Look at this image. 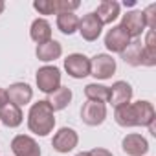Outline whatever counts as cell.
<instances>
[{
  "label": "cell",
  "instance_id": "1",
  "mask_svg": "<svg viewBox=\"0 0 156 156\" xmlns=\"http://www.w3.org/2000/svg\"><path fill=\"white\" fill-rule=\"evenodd\" d=\"M156 112L152 103L149 101H136L127 103L116 108L114 119L121 127H151L154 123Z\"/></svg>",
  "mask_w": 156,
  "mask_h": 156
},
{
  "label": "cell",
  "instance_id": "2",
  "mask_svg": "<svg viewBox=\"0 0 156 156\" xmlns=\"http://www.w3.org/2000/svg\"><path fill=\"white\" fill-rule=\"evenodd\" d=\"M28 127L37 136H48L53 130L55 116H53V108L50 107V103L46 99L31 105L30 114H28Z\"/></svg>",
  "mask_w": 156,
  "mask_h": 156
},
{
  "label": "cell",
  "instance_id": "3",
  "mask_svg": "<svg viewBox=\"0 0 156 156\" xmlns=\"http://www.w3.org/2000/svg\"><path fill=\"white\" fill-rule=\"evenodd\" d=\"M35 81H37L39 90L50 96L51 92H55L61 87V70L55 66H42L37 72Z\"/></svg>",
  "mask_w": 156,
  "mask_h": 156
},
{
  "label": "cell",
  "instance_id": "4",
  "mask_svg": "<svg viewBox=\"0 0 156 156\" xmlns=\"http://www.w3.org/2000/svg\"><path fill=\"white\" fill-rule=\"evenodd\" d=\"M116 72V61L107 53H98L90 59V75L96 79H110Z\"/></svg>",
  "mask_w": 156,
  "mask_h": 156
},
{
  "label": "cell",
  "instance_id": "5",
  "mask_svg": "<svg viewBox=\"0 0 156 156\" xmlns=\"http://www.w3.org/2000/svg\"><path fill=\"white\" fill-rule=\"evenodd\" d=\"M64 70L73 79H83L90 75V59L83 53H72L64 59Z\"/></svg>",
  "mask_w": 156,
  "mask_h": 156
},
{
  "label": "cell",
  "instance_id": "6",
  "mask_svg": "<svg viewBox=\"0 0 156 156\" xmlns=\"http://www.w3.org/2000/svg\"><path fill=\"white\" fill-rule=\"evenodd\" d=\"M77 141H79V136L73 129H68V127H62L55 132L53 140H51V147L61 152V154H66L70 151H73L77 147Z\"/></svg>",
  "mask_w": 156,
  "mask_h": 156
},
{
  "label": "cell",
  "instance_id": "7",
  "mask_svg": "<svg viewBox=\"0 0 156 156\" xmlns=\"http://www.w3.org/2000/svg\"><path fill=\"white\" fill-rule=\"evenodd\" d=\"M107 118V107L105 103H98V101H87L81 108V119L90 125V127H98L105 121Z\"/></svg>",
  "mask_w": 156,
  "mask_h": 156
},
{
  "label": "cell",
  "instance_id": "8",
  "mask_svg": "<svg viewBox=\"0 0 156 156\" xmlns=\"http://www.w3.org/2000/svg\"><path fill=\"white\" fill-rule=\"evenodd\" d=\"M125 31H127V35L132 39H138L143 31H145V28H147V24H145V17H143V11H129L127 15H123V19H121V24H119Z\"/></svg>",
  "mask_w": 156,
  "mask_h": 156
},
{
  "label": "cell",
  "instance_id": "9",
  "mask_svg": "<svg viewBox=\"0 0 156 156\" xmlns=\"http://www.w3.org/2000/svg\"><path fill=\"white\" fill-rule=\"evenodd\" d=\"M11 151L15 156H41V147L31 136L19 134L11 140Z\"/></svg>",
  "mask_w": 156,
  "mask_h": 156
},
{
  "label": "cell",
  "instance_id": "10",
  "mask_svg": "<svg viewBox=\"0 0 156 156\" xmlns=\"http://www.w3.org/2000/svg\"><path fill=\"white\" fill-rule=\"evenodd\" d=\"M79 33L85 41L92 42V41H98V37L101 35V30H103V24L99 22V19L96 17V13H87L83 19H79Z\"/></svg>",
  "mask_w": 156,
  "mask_h": 156
},
{
  "label": "cell",
  "instance_id": "11",
  "mask_svg": "<svg viewBox=\"0 0 156 156\" xmlns=\"http://www.w3.org/2000/svg\"><path fill=\"white\" fill-rule=\"evenodd\" d=\"M129 42H130V37L121 26H112V30H108V33L105 35V46L112 53H121Z\"/></svg>",
  "mask_w": 156,
  "mask_h": 156
},
{
  "label": "cell",
  "instance_id": "12",
  "mask_svg": "<svg viewBox=\"0 0 156 156\" xmlns=\"http://www.w3.org/2000/svg\"><path fill=\"white\" fill-rule=\"evenodd\" d=\"M108 90H110L108 103H112L116 108L121 107V105L130 103V98H132V87H130L127 81H116Z\"/></svg>",
  "mask_w": 156,
  "mask_h": 156
},
{
  "label": "cell",
  "instance_id": "13",
  "mask_svg": "<svg viewBox=\"0 0 156 156\" xmlns=\"http://www.w3.org/2000/svg\"><path fill=\"white\" fill-rule=\"evenodd\" d=\"M6 92H8L9 103H13V105H17V107L28 105V103L31 101V98H33V90H31V87L26 85V83H15V85H11Z\"/></svg>",
  "mask_w": 156,
  "mask_h": 156
},
{
  "label": "cell",
  "instance_id": "14",
  "mask_svg": "<svg viewBox=\"0 0 156 156\" xmlns=\"http://www.w3.org/2000/svg\"><path fill=\"white\" fill-rule=\"evenodd\" d=\"M121 147L129 156H143L149 151V143L141 134H127L121 141Z\"/></svg>",
  "mask_w": 156,
  "mask_h": 156
},
{
  "label": "cell",
  "instance_id": "15",
  "mask_svg": "<svg viewBox=\"0 0 156 156\" xmlns=\"http://www.w3.org/2000/svg\"><path fill=\"white\" fill-rule=\"evenodd\" d=\"M94 13H96V17L99 19V22L103 26L105 24H112L119 17V4L114 2V0H103Z\"/></svg>",
  "mask_w": 156,
  "mask_h": 156
},
{
  "label": "cell",
  "instance_id": "16",
  "mask_svg": "<svg viewBox=\"0 0 156 156\" xmlns=\"http://www.w3.org/2000/svg\"><path fill=\"white\" fill-rule=\"evenodd\" d=\"M22 110H20V107H17V105H13V103H6L4 107H0V121H2L6 127H9V129H15V127H19L20 123H22Z\"/></svg>",
  "mask_w": 156,
  "mask_h": 156
},
{
  "label": "cell",
  "instance_id": "17",
  "mask_svg": "<svg viewBox=\"0 0 156 156\" xmlns=\"http://www.w3.org/2000/svg\"><path fill=\"white\" fill-rule=\"evenodd\" d=\"M35 53H37V59H39V61L50 62V61H55V59L61 57L62 46H61V42H57V41L51 39V41H48V42H44V44H37Z\"/></svg>",
  "mask_w": 156,
  "mask_h": 156
},
{
  "label": "cell",
  "instance_id": "18",
  "mask_svg": "<svg viewBox=\"0 0 156 156\" xmlns=\"http://www.w3.org/2000/svg\"><path fill=\"white\" fill-rule=\"evenodd\" d=\"M121 59L130 66H141L143 64V44L136 39L127 44V48L121 51Z\"/></svg>",
  "mask_w": 156,
  "mask_h": 156
},
{
  "label": "cell",
  "instance_id": "19",
  "mask_svg": "<svg viewBox=\"0 0 156 156\" xmlns=\"http://www.w3.org/2000/svg\"><path fill=\"white\" fill-rule=\"evenodd\" d=\"M30 35L37 44H44V42L51 41V26H50V22L44 20V19H35L33 24H31Z\"/></svg>",
  "mask_w": 156,
  "mask_h": 156
},
{
  "label": "cell",
  "instance_id": "20",
  "mask_svg": "<svg viewBox=\"0 0 156 156\" xmlns=\"http://www.w3.org/2000/svg\"><path fill=\"white\" fill-rule=\"evenodd\" d=\"M46 101L50 103V107L53 108V112H55V110H62V108H66V107L70 105V101H72V90H70L68 87H59L55 92H51V94L48 96Z\"/></svg>",
  "mask_w": 156,
  "mask_h": 156
},
{
  "label": "cell",
  "instance_id": "21",
  "mask_svg": "<svg viewBox=\"0 0 156 156\" xmlns=\"http://www.w3.org/2000/svg\"><path fill=\"white\" fill-rule=\"evenodd\" d=\"M57 28L64 35H72L79 28V17L75 13H57Z\"/></svg>",
  "mask_w": 156,
  "mask_h": 156
},
{
  "label": "cell",
  "instance_id": "22",
  "mask_svg": "<svg viewBox=\"0 0 156 156\" xmlns=\"http://www.w3.org/2000/svg\"><path fill=\"white\" fill-rule=\"evenodd\" d=\"M85 96L88 98V101L108 103L110 90H108V87H103V85H98V83H90V85L85 87Z\"/></svg>",
  "mask_w": 156,
  "mask_h": 156
},
{
  "label": "cell",
  "instance_id": "23",
  "mask_svg": "<svg viewBox=\"0 0 156 156\" xmlns=\"http://www.w3.org/2000/svg\"><path fill=\"white\" fill-rule=\"evenodd\" d=\"M55 13H73L81 4L79 2H68V0H53Z\"/></svg>",
  "mask_w": 156,
  "mask_h": 156
},
{
  "label": "cell",
  "instance_id": "24",
  "mask_svg": "<svg viewBox=\"0 0 156 156\" xmlns=\"http://www.w3.org/2000/svg\"><path fill=\"white\" fill-rule=\"evenodd\" d=\"M33 8L41 13V15H53L55 13V4L53 0H35Z\"/></svg>",
  "mask_w": 156,
  "mask_h": 156
},
{
  "label": "cell",
  "instance_id": "25",
  "mask_svg": "<svg viewBox=\"0 0 156 156\" xmlns=\"http://www.w3.org/2000/svg\"><path fill=\"white\" fill-rule=\"evenodd\" d=\"M154 11H156V4H151V6H149L145 11H143V17H145V24H147V28H149V30H152V31H154V28H156Z\"/></svg>",
  "mask_w": 156,
  "mask_h": 156
},
{
  "label": "cell",
  "instance_id": "26",
  "mask_svg": "<svg viewBox=\"0 0 156 156\" xmlns=\"http://www.w3.org/2000/svg\"><path fill=\"white\" fill-rule=\"evenodd\" d=\"M88 152H90V156H112L110 151L101 149V147H96V149H92V151H88Z\"/></svg>",
  "mask_w": 156,
  "mask_h": 156
},
{
  "label": "cell",
  "instance_id": "27",
  "mask_svg": "<svg viewBox=\"0 0 156 156\" xmlns=\"http://www.w3.org/2000/svg\"><path fill=\"white\" fill-rule=\"evenodd\" d=\"M8 101H9V99H8V92H6L4 88H0V107H4Z\"/></svg>",
  "mask_w": 156,
  "mask_h": 156
},
{
  "label": "cell",
  "instance_id": "28",
  "mask_svg": "<svg viewBox=\"0 0 156 156\" xmlns=\"http://www.w3.org/2000/svg\"><path fill=\"white\" fill-rule=\"evenodd\" d=\"M4 8H6V4L2 2V0H0V15H2V11H4Z\"/></svg>",
  "mask_w": 156,
  "mask_h": 156
},
{
  "label": "cell",
  "instance_id": "29",
  "mask_svg": "<svg viewBox=\"0 0 156 156\" xmlns=\"http://www.w3.org/2000/svg\"><path fill=\"white\" fill-rule=\"evenodd\" d=\"M75 156H90V152H87V151H83V152H79V154H75Z\"/></svg>",
  "mask_w": 156,
  "mask_h": 156
}]
</instances>
